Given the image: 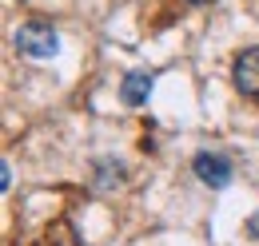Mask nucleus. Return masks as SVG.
Listing matches in <instances>:
<instances>
[{
    "label": "nucleus",
    "instance_id": "obj_1",
    "mask_svg": "<svg viewBox=\"0 0 259 246\" xmlns=\"http://www.w3.org/2000/svg\"><path fill=\"white\" fill-rule=\"evenodd\" d=\"M16 48H20L24 56H32V60H48V56H56V52H60V36H56L52 24L32 20V24L16 28Z\"/></svg>",
    "mask_w": 259,
    "mask_h": 246
},
{
    "label": "nucleus",
    "instance_id": "obj_2",
    "mask_svg": "<svg viewBox=\"0 0 259 246\" xmlns=\"http://www.w3.org/2000/svg\"><path fill=\"white\" fill-rule=\"evenodd\" d=\"M231 76H235V88H239V95L259 99V48L239 52V56H235V68H231Z\"/></svg>",
    "mask_w": 259,
    "mask_h": 246
},
{
    "label": "nucleus",
    "instance_id": "obj_3",
    "mask_svg": "<svg viewBox=\"0 0 259 246\" xmlns=\"http://www.w3.org/2000/svg\"><path fill=\"white\" fill-rule=\"evenodd\" d=\"M195 175H199V183L215 187V191H224L227 183H231V163H227L224 155H211V151H199L195 155Z\"/></svg>",
    "mask_w": 259,
    "mask_h": 246
},
{
    "label": "nucleus",
    "instance_id": "obj_4",
    "mask_svg": "<svg viewBox=\"0 0 259 246\" xmlns=\"http://www.w3.org/2000/svg\"><path fill=\"white\" fill-rule=\"evenodd\" d=\"M148 95H152V76H148V72H128L124 84H120V99H124L128 107H144Z\"/></svg>",
    "mask_w": 259,
    "mask_h": 246
},
{
    "label": "nucleus",
    "instance_id": "obj_5",
    "mask_svg": "<svg viewBox=\"0 0 259 246\" xmlns=\"http://www.w3.org/2000/svg\"><path fill=\"white\" fill-rule=\"evenodd\" d=\"M188 4H207V0H188Z\"/></svg>",
    "mask_w": 259,
    "mask_h": 246
}]
</instances>
